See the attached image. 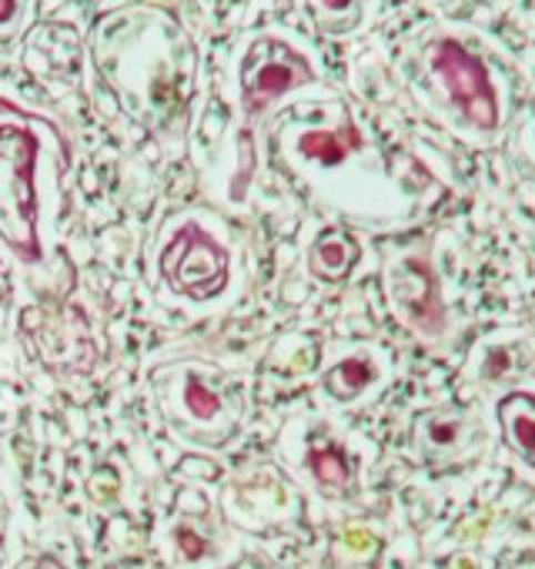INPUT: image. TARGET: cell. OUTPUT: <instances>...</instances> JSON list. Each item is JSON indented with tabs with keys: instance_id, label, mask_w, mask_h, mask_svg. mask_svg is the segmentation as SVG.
Returning <instances> with one entry per match:
<instances>
[{
	"instance_id": "6da1fadb",
	"label": "cell",
	"mask_w": 535,
	"mask_h": 569,
	"mask_svg": "<svg viewBox=\"0 0 535 569\" xmlns=\"http://www.w3.org/2000/svg\"><path fill=\"white\" fill-rule=\"evenodd\" d=\"M88 61L111 98L151 131H174L198 98L201 44L154 0L104 8L88 31Z\"/></svg>"
},
{
	"instance_id": "7a4b0ae2",
	"label": "cell",
	"mask_w": 535,
	"mask_h": 569,
	"mask_svg": "<svg viewBox=\"0 0 535 569\" xmlns=\"http://www.w3.org/2000/svg\"><path fill=\"white\" fill-rule=\"evenodd\" d=\"M61 158L58 124L0 91V241L21 261H41L44 178Z\"/></svg>"
},
{
	"instance_id": "3957f363",
	"label": "cell",
	"mask_w": 535,
	"mask_h": 569,
	"mask_svg": "<svg viewBox=\"0 0 535 569\" xmlns=\"http://www.w3.org/2000/svg\"><path fill=\"white\" fill-rule=\"evenodd\" d=\"M315 81L319 68L312 51L282 28L241 34L228 54V84L244 128H254L268 111Z\"/></svg>"
},
{
	"instance_id": "277c9868",
	"label": "cell",
	"mask_w": 535,
	"mask_h": 569,
	"mask_svg": "<svg viewBox=\"0 0 535 569\" xmlns=\"http://www.w3.org/2000/svg\"><path fill=\"white\" fill-rule=\"evenodd\" d=\"M432 78L442 84L448 104L465 124L478 131H495L502 121V101L492 68L462 38H435L425 51Z\"/></svg>"
},
{
	"instance_id": "5b68a950",
	"label": "cell",
	"mask_w": 535,
	"mask_h": 569,
	"mask_svg": "<svg viewBox=\"0 0 535 569\" xmlns=\"http://www.w3.org/2000/svg\"><path fill=\"white\" fill-rule=\"evenodd\" d=\"M161 271L174 292L188 299H214L228 281V254L204 224L184 221L161 254Z\"/></svg>"
},
{
	"instance_id": "8992f818",
	"label": "cell",
	"mask_w": 535,
	"mask_h": 569,
	"mask_svg": "<svg viewBox=\"0 0 535 569\" xmlns=\"http://www.w3.org/2000/svg\"><path fill=\"white\" fill-rule=\"evenodd\" d=\"M392 296L398 309L415 322L422 332H438L442 329V309L435 299V274L422 258H412L392 271Z\"/></svg>"
},
{
	"instance_id": "52a82bcc",
	"label": "cell",
	"mask_w": 535,
	"mask_h": 569,
	"mask_svg": "<svg viewBox=\"0 0 535 569\" xmlns=\"http://www.w3.org/2000/svg\"><path fill=\"white\" fill-rule=\"evenodd\" d=\"M168 419L178 429H208L224 419V396L208 386V379L184 372L178 406H164Z\"/></svg>"
},
{
	"instance_id": "ba28073f",
	"label": "cell",
	"mask_w": 535,
	"mask_h": 569,
	"mask_svg": "<svg viewBox=\"0 0 535 569\" xmlns=\"http://www.w3.org/2000/svg\"><path fill=\"white\" fill-rule=\"evenodd\" d=\"M359 144H362V138L352 121H345L342 128H302L295 134V154L302 161H315L325 168L342 164Z\"/></svg>"
},
{
	"instance_id": "9c48e42d",
	"label": "cell",
	"mask_w": 535,
	"mask_h": 569,
	"mask_svg": "<svg viewBox=\"0 0 535 569\" xmlns=\"http://www.w3.org/2000/svg\"><path fill=\"white\" fill-rule=\"evenodd\" d=\"M498 419L505 426L508 446L525 456V462L535 466V399L532 396H508L498 409Z\"/></svg>"
},
{
	"instance_id": "30bf717a",
	"label": "cell",
	"mask_w": 535,
	"mask_h": 569,
	"mask_svg": "<svg viewBox=\"0 0 535 569\" xmlns=\"http://www.w3.org/2000/svg\"><path fill=\"white\" fill-rule=\"evenodd\" d=\"M372 0H305V11L325 34H349L362 28Z\"/></svg>"
},
{
	"instance_id": "8fae6325",
	"label": "cell",
	"mask_w": 535,
	"mask_h": 569,
	"mask_svg": "<svg viewBox=\"0 0 535 569\" xmlns=\"http://www.w3.org/2000/svg\"><path fill=\"white\" fill-rule=\"evenodd\" d=\"M372 379H375V369H372L369 359H349V362H342V366H335V369L329 372L325 389H329L339 402H349V399H355Z\"/></svg>"
},
{
	"instance_id": "7c38bea8",
	"label": "cell",
	"mask_w": 535,
	"mask_h": 569,
	"mask_svg": "<svg viewBox=\"0 0 535 569\" xmlns=\"http://www.w3.org/2000/svg\"><path fill=\"white\" fill-rule=\"evenodd\" d=\"M352 261H355V248L342 234H325L312 251V268L322 278H342Z\"/></svg>"
},
{
	"instance_id": "4fadbf2b",
	"label": "cell",
	"mask_w": 535,
	"mask_h": 569,
	"mask_svg": "<svg viewBox=\"0 0 535 569\" xmlns=\"http://www.w3.org/2000/svg\"><path fill=\"white\" fill-rule=\"evenodd\" d=\"M34 14V0H0V41H14Z\"/></svg>"
},
{
	"instance_id": "5bb4252c",
	"label": "cell",
	"mask_w": 535,
	"mask_h": 569,
	"mask_svg": "<svg viewBox=\"0 0 535 569\" xmlns=\"http://www.w3.org/2000/svg\"><path fill=\"white\" fill-rule=\"evenodd\" d=\"M329 459H332V462H325V459H322V452H315V456H312V466H315L319 479H322V482H335V486H339V482H345V479H349V466H345V459H342L339 452H329Z\"/></svg>"
},
{
	"instance_id": "9a60e30c",
	"label": "cell",
	"mask_w": 535,
	"mask_h": 569,
	"mask_svg": "<svg viewBox=\"0 0 535 569\" xmlns=\"http://www.w3.org/2000/svg\"><path fill=\"white\" fill-rule=\"evenodd\" d=\"M345 542H349V549H355V552H369L375 542H372V532H365V529H349L345 532Z\"/></svg>"
},
{
	"instance_id": "2e32d148",
	"label": "cell",
	"mask_w": 535,
	"mask_h": 569,
	"mask_svg": "<svg viewBox=\"0 0 535 569\" xmlns=\"http://www.w3.org/2000/svg\"><path fill=\"white\" fill-rule=\"evenodd\" d=\"M4 532H8V512L0 506V546H4Z\"/></svg>"
},
{
	"instance_id": "e0dca14e",
	"label": "cell",
	"mask_w": 535,
	"mask_h": 569,
	"mask_svg": "<svg viewBox=\"0 0 535 569\" xmlns=\"http://www.w3.org/2000/svg\"><path fill=\"white\" fill-rule=\"evenodd\" d=\"M38 569H58V566H54V562H41Z\"/></svg>"
}]
</instances>
